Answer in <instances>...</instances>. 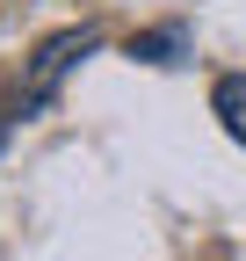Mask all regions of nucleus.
I'll use <instances>...</instances> for the list:
<instances>
[{
  "mask_svg": "<svg viewBox=\"0 0 246 261\" xmlns=\"http://www.w3.org/2000/svg\"><path fill=\"white\" fill-rule=\"evenodd\" d=\"M95 44H102V29H95V22L44 37L37 51H29V73H22V94H15V102H22V109H44L51 94H58V80H66V73H73V65H80L87 51H95Z\"/></svg>",
  "mask_w": 246,
  "mask_h": 261,
  "instance_id": "obj_1",
  "label": "nucleus"
},
{
  "mask_svg": "<svg viewBox=\"0 0 246 261\" xmlns=\"http://www.w3.org/2000/svg\"><path fill=\"white\" fill-rule=\"evenodd\" d=\"M210 109H218V123L246 145V73H225L218 87H210Z\"/></svg>",
  "mask_w": 246,
  "mask_h": 261,
  "instance_id": "obj_2",
  "label": "nucleus"
},
{
  "mask_svg": "<svg viewBox=\"0 0 246 261\" xmlns=\"http://www.w3.org/2000/svg\"><path fill=\"white\" fill-rule=\"evenodd\" d=\"M181 51H189V29H181V22H167V29H145V37H131V58H145V65H174Z\"/></svg>",
  "mask_w": 246,
  "mask_h": 261,
  "instance_id": "obj_3",
  "label": "nucleus"
},
{
  "mask_svg": "<svg viewBox=\"0 0 246 261\" xmlns=\"http://www.w3.org/2000/svg\"><path fill=\"white\" fill-rule=\"evenodd\" d=\"M22 116H29V109H22V102H0V138H8V130H15V123H22Z\"/></svg>",
  "mask_w": 246,
  "mask_h": 261,
  "instance_id": "obj_4",
  "label": "nucleus"
}]
</instances>
